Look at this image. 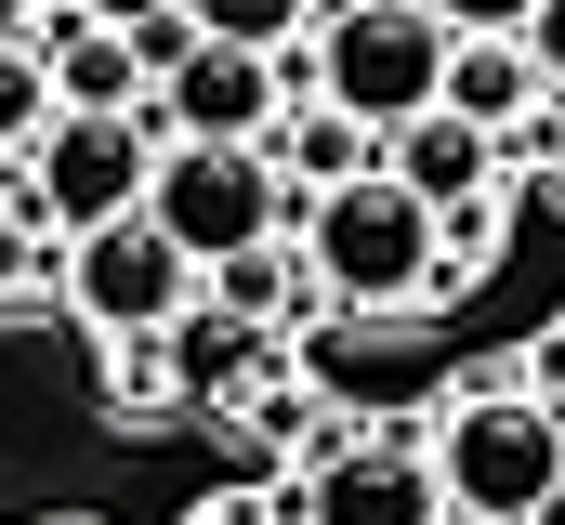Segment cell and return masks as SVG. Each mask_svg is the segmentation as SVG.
Here are the masks:
<instances>
[{"mask_svg":"<svg viewBox=\"0 0 565 525\" xmlns=\"http://www.w3.org/2000/svg\"><path fill=\"white\" fill-rule=\"evenodd\" d=\"M26 13H40V0H0V53H13V40H26Z\"/></svg>","mask_w":565,"mask_h":525,"instance_id":"cell-23","label":"cell"},{"mask_svg":"<svg viewBox=\"0 0 565 525\" xmlns=\"http://www.w3.org/2000/svg\"><path fill=\"white\" fill-rule=\"evenodd\" d=\"M302 262H316L329 302H355V315H408V302L447 289V211L408 197L395 171H355V184H329V197L302 211Z\"/></svg>","mask_w":565,"mask_h":525,"instance_id":"cell-1","label":"cell"},{"mask_svg":"<svg viewBox=\"0 0 565 525\" xmlns=\"http://www.w3.org/2000/svg\"><path fill=\"white\" fill-rule=\"evenodd\" d=\"M198 289H211V276H198V250H184L158 211H119V224L66 237V302H79L106 342H158V329H184Z\"/></svg>","mask_w":565,"mask_h":525,"instance_id":"cell-6","label":"cell"},{"mask_svg":"<svg viewBox=\"0 0 565 525\" xmlns=\"http://www.w3.org/2000/svg\"><path fill=\"white\" fill-rule=\"evenodd\" d=\"M382 171H395L408 197H434V211H460V197L500 184V131L460 119V106H422L408 131H382Z\"/></svg>","mask_w":565,"mask_h":525,"instance_id":"cell-9","label":"cell"},{"mask_svg":"<svg viewBox=\"0 0 565 525\" xmlns=\"http://www.w3.org/2000/svg\"><path fill=\"white\" fill-rule=\"evenodd\" d=\"M0 171H13V158H0ZM0 211H13V184H0Z\"/></svg>","mask_w":565,"mask_h":525,"instance_id":"cell-27","label":"cell"},{"mask_svg":"<svg viewBox=\"0 0 565 525\" xmlns=\"http://www.w3.org/2000/svg\"><path fill=\"white\" fill-rule=\"evenodd\" d=\"M447 525H487V513H447Z\"/></svg>","mask_w":565,"mask_h":525,"instance_id":"cell-28","label":"cell"},{"mask_svg":"<svg viewBox=\"0 0 565 525\" xmlns=\"http://www.w3.org/2000/svg\"><path fill=\"white\" fill-rule=\"evenodd\" d=\"M145 211H158V224L198 250V276H211V262H237V250H277V237L316 211V197L289 184V158H277V144H171Z\"/></svg>","mask_w":565,"mask_h":525,"instance_id":"cell-4","label":"cell"},{"mask_svg":"<svg viewBox=\"0 0 565 525\" xmlns=\"http://www.w3.org/2000/svg\"><path fill=\"white\" fill-rule=\"evenodd\" d=\"M79 13H106V26H145V13H171V0H79Z\"/></svg>","mask_w":565,"mask_h":525,"instance_id":"cell-22","label":"cell"},{"mask_svg":"<svg viewBox=\"0 0 565 525\" xmlns=\"http://www.w3.org/2000/svg\"><path fill=\"white\" fill-rule=\"evenodd\" d=\"M277 500H289V486H224V500H198L184 525H277Z\"/></svg>","mask_w":565,"mask_h":525,"instance_id":"cell-18","label":"cell"},{"mask_svg":"<svg viewBox=\"0 0 565 525\" xmlns=\"http://www.w3.org/2000/svg\"><path fill=\"white\" fill-rule=\"evenodd\" d=\"M277 158H289V184H302V197H329V184H355V171H382V131H369V119H342V106H302Z\"/></svg>","mask_w":565,"mask_h":525,"instance_id":"cell-12","label":"cell"},{"mask_svg":"<svg viewBox=\"0 0 565 525\" xmlns=\"http://www.w3.org/2000/svg\"><path fill=\"white\" fill-rule=\"evenodd\" d=\"M26 262H40V250H26V211H0V302L26 289Z\"/></svg>","mask_w":565,"mask_h":525,"instance_id":"cell-21","label":"cell"},{"mask_svg":"<svg viewBox=\"0 0 565 525\" xmlns=\"http://www.w3.org/2000/svg\"><path fill=\"white\" fill-rule=\"evenodd\" d=\"M40 53H53V93H66V106H132V119L158 106V79H145V53H132V26H106V13H79V0L40 26Z\"/></svg>","mask_w":565,"mask_h":525,"instance_id":"cell-10","label":"cell"},{"mask_svg":"<svg viewBox=\"0 0 565 525\" xmlns=\"http://www.w3.org/2000/svg\"><path fill=\"white\" fill-rule=\"evenodd\" d=\"M540 525H565V486H553V500H540Z\"/></svg>","mask_w":565,"mask_h":525,"instance_id":"cell-25","label":"cell"},{"mask_svg":"<svg viewBox=\"0 0 565 525\" xmlns=\"http://www.w3.org/2000/svg\"><path fill=\"white\" fill-rule=\"evenodd\" d=\"M277 525H302V486H289V500H277Z\"/></svg>","mask_w":565,"mask_h":525,"instance_id":"cell-24","label":"cell"},{"mask_svg":"<svg viewBox=\"0 0 565 525\" xmlns=\"http://www.w3.org/2000/svg\"><path fill=\"white\" fill-rule=\"evenodd\" d=\"M302 525H447V473H434V447L369 433L302 473Z\"/></svg>","mask_w":565,"mask_h":525,"instance_id":"cell-8","label":"cell"},{"mask_svg":"<svg viewBox=\"0 0 565 525\" xmlns=\"http://www.w3.org/2000/svg\"><path fill=\"white\" fill-rule=\"evenodd\" d=\"M132 53H145V79H184V53H198V13L171 0V13H145L132 26Z\"/></svg>","mask_w":565,"mask_h":525,"instance_id":"cell-16","label":"cell"},{"mask_svg":"<svg viewBox=\"0 0 565 525\" xmlns=\"http://www.w3.org/2000/svg\"><path fill=\"white\" fill-rule=\"evenodd\" d=\"M277 93H289L277 53L198 40V53H184V79H158L145 131H158V144H277Z\"/></svg>","mask_w":565,"mask_h":525,"instance_id":"cell-7","label":"cell"},{"mask_svg":"<svg viewBox=\"0 0 565 525\" xmlns=\"http://www.w3.org/2000/svg\"><path fill=\"white\" fill-rule=\"evenodd\" d=\"M211 289H224V315H250V329H264V315L289 302V262H277V250H237V262H211Z\"/></svg>","mask_w":565,"mask_h":525,"instance_id":"cell-15","label":"cell"},{"mask_svg":"<svg viewBox=\"0 0 565 525\" xmlns=\"http://www.w3.org/2000/svg\"><path fill=\"white\" fill-rule=\"evenodd\" d=\"M526 53H540V79L565 93V0H540V13H526Z\"/></svg>","mask_w":565,"mask_h":525,"instance_id":"cell-20","label":"cell"},{"mask_svg":"<svg viewBox=\"0 0 565 525\" xmlns=\"http://www.w3.org/2000/svg\"><path fill=\"white\" fill-rule=\"evenodd\" d=\"M40 525H106V513H40Z\"/></svg>","mask_w":565,"mask_h":525,"instance_id":"cell-26","label":"cell"},{"mask_svg":"<svg viewBox=\"0 0 565 525\" xmlns=\"http://www.w3.org/2000/svg\"><path fill=\"white\" fill-rule=\"evenodd\" d=\"M447 106H460V119H487V131L540 119V106H553V79H540L526 26H487V40H460V53H447Z\"/></svg>","mask_w":565,"mask_h":525,"instance_id":"cell-11","label":"cell"},{"mask_svg":"<svg viewBox=\"0 0 565 525\" xmlns=\"http://www.w3.org/2000/svg\"><path fill=\"white\" fill-rule=\"evenodd\" d=\"M487 237H500V211H487V197H460V211H447V289L487 262Z\"/></svg>","mask_w":565,"mask_h":525,"instance_id":"cell-17","label":"cell"},{"mask_svg":"<svg viewBox=\"0 0 565 525\" xmlns=\"http://www.w3.org/2000/svg\"><path fill=\"white\" fill-rule=\"evenodd\" d=\"M447 53H460V26L434 0H329L316 13V106L408 131L422 106H447Z\"/></svg>","mask_w":565,"mask_h":525,"instance_id":"cell-3","label":"cell"},{"mask_svg":"<svg viewBox=\"0 0 565 525\" xmlns=\"http://www.w3.org/2000/svg\"><path fill=\"white\" fill-rule=\"evenodd\" d=\"M198 13V40H237V53H289L302 40V13H329V0H184Z\"/></svg>","mask_w":565,"mask_h":525,"instance_id":"cell-14","label":"cell"},{"mask_svg":"<svg viewBox=\"0 0 565 525\" xmlns=\"http://www.w3.org/2000/svg\"><path fill=\"white\" fill-rule=\"evenodd\" d=\"M53 119H66V93H53V53H40V40H13V53H0V158H13V144H40Z\"/></svg>","mask_w":565,"mask_h":525,"instance_id":"cell-13","label":"cell"},{"mask_svg":"<svg viewBox=\"0 0 565 525\" xmlns=\"http://www.w3.org/2000/svg\"><path fill=\"white\" fill-rule=\"evenodd\" d=\"M158 131L132 119V106H66V119L26 144V224H66V237H93V224H119V211H145L158 197Z\"/></svg>","mask_w":565,"mask_h":525,"instance_id":"cell-5","label":"cell"},{"mask_svg":"<svg viewBox=\"0 0 565 525\" xmlns=\"http://www.w3.org/2000/svg\"><path fill=\"white\" fill-rule=\"evenodd\" d=\"M434 13H447V26H460V40H487V26H526V13H540V0H434Z\"/></svg>","mask_w":565,"mask_h":525,"instance_id":"cell-19","label":"cell"},{"mask_svg":"<svg viewBox=\"0 0 565 525\" xmlns=\"http://www.w3.org/2000/svg\"><path fill=\"white\" fill-rule=\"evenodd\" d=\"M434 473H447V513L540 525V500L565 486V394H526V382L447 394L434 407Z\"/></svg>","mask_w":565,"mask_h":525,"instance_id":"cell-2","label":"cell"}]
</instances>
